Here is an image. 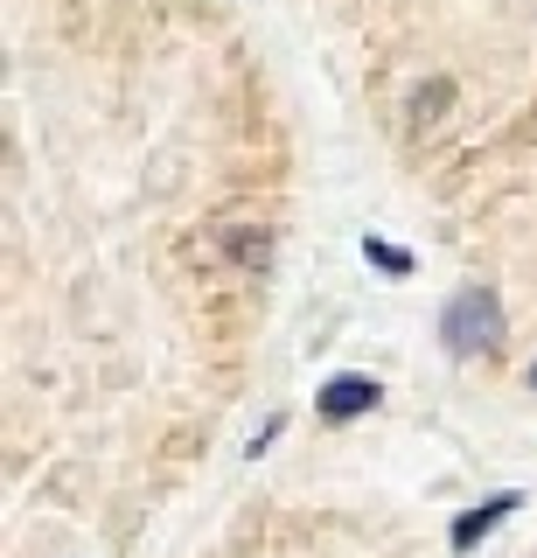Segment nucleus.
I'll use <instances>...</instances> for the list:
<instances>
[{
    "label": "nucleus",
    "instance_id": "obj_1",
    "mask_svg": "<svg viewBox=\"0 0 537 558\" xmlns=\"http://www.w3.org/2000/svg\"><path fill=\"white\" fill-rule=\"evenodd\" d=\"M502 301L489 287H461L454 301H447L440 314V342H447V356H489V349H502Z\"/></svg>",
    "mask_w": 537,
    "mask_h": 558
},
{
    "label": "nucleus",
    "instance_id": "obj_2",
    "mask_svg": "<svg viewBox=\"0 0 537 558\" xmlns=\"http://www.w3.org/2000/svg\"><path fill=\"white\" fill-rule=\"evenodd\" d=\"M377 398H385V391H377V377L342 371V377H328V384H321L315 405H321V418H335V426H342V418H363V412L377 405Z\"/></svg>",
    "mask_w": 537,
    "mask_h": 558
},
{
    "label": "nucleus",
    "instance_id": "obj_3",
    "mask_svg": "<svg viewBox=\"0 0 537 558\" xmlns=\"http://www.w3.org/2000/svg\"><path fill=\"white\" fill-rule=\"evenodd\" d=\"M516 510H524V496H516V488H502V496H489L481 510H461V523H454V537H447V545H454V551L467 558V551H475V545L496 531L502 517H516Z\"/></svg>",
    "mask_w": 537,
    "mask_h": 558
},
{
    "label": "nucleus",
    "instance_id": "obj_4",
    "mask_svg": "<svg viewBox=\"0 0 537 558\" xmlns=\"http://www.w3.org/2000/svg\"><path fill=\"white\" fill-rule=\"evenodd\" d=\"M363 258H370V266H385L391 279H405V272H412V258H405V252H391L385 238H363Z\"/></svg>",
    "mask_w": 537,
    "mask_h": 558
},
{
    "label": "nucleus",
    "instance_id": "obj_5",
    "mask_svg": "<svg viewBox=\"0 0 537 558\" xmlns=\"http://www.w3.org/2000/svg\"><path fill=\"white\" fill-rule=\"evenodd\" d=\"M440 105H447V84H432V92H419V98H412V119H432Z\"/></svg>",
    "mask_w": 537,
    "mask_h": 558
},
{
    "label": "nucleus",
    "instance_id": "obj_6",
    "mask_svg": "<svg viewBox=\"0 0 537 558\" xmlns=\"http://www.w3.org/2000/svg\"><path fill=\"white\" fill-rule=\"evenodd\" d=\"M530 391H537V363H530Z\"/></svg>",
    "mask_w": 537,
    "mask_h": 558
}]
</instances>
